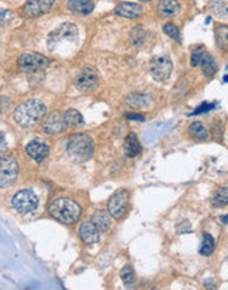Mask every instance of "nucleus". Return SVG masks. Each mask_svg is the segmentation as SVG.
<instances>
[{"instance_id":"nucleus-1","label":"nucleus","mask_w":228,"mask_h":290,"mask_svg":"<svg viewBox=\"0 0 228 290\" xmlns=\"http://www.w3.org/2000/svg\"><path fill=\"white\" fill-rule=\"evenodd\" d=\"M47 114V107L43 102L36 101H27L15 110L13 113V119L16 124L21 128H31L35 124H37L40 120L43 119Z\"/></svg>"},{"instance_id":"nucleus-2","label":"nucleus","mask_w":228,"mask_h":290,"mask_svg":"<svg viewBox=\"0 0 228 290\" xmlns=\"http://www.w3.org/2000/svg\"><path fill=\"white\" fill-rule=\"evenodd\" d=\"M48 211L55 219L65 225H73L82 215L81 206L69 198H57L52 201Z\"/></svg>"},{"instance_id":"nucleus-3","label":"nucleus","mask_w":228,"mask_h":290,"mask_svg":"<svg viewBox=\"0 0 228 290\" xmlns=\"http://www.w3.org/2000/svg\"><path fill=\"white\" fill-rule=\"evenodd\" d=\"M66 151L74 163H86L94 155V141L86 133H77L69 139Z\"/></svg>"},{"instance_id":"nucleus-4","label":"nucleus","mask_w":228,"mask_h":290,"mask_svg":"<svg viewBox=\"0 0 228 290\" xmlns=\"http://www.w3.org/2000/svg\"><path fill=\"white\" fill-rule=\"evenodd\" d=\"M11 205L16 213L29 214L39 207V197L32 190L23 189L12 197Z\"/></svg>"},{"instance_id":"nucleus-5","label":"nucleus","mask_w":228,"mask_h":290,"mask_svg":"<svg viewBox=\"0 0 228 290\" xmlns=\"http://www.w3.org/2000/svg\"><path fill=\"white\" fill-rule=\"evenodd\" d=\"M49 65V59L45 56L35 53V52H28L20 56L19 66L20 69L28 74L41 73L45 67Z\"/></svg>"},{"instance_id":"nucleus-6","label":"nucleus","mask_w":228,"mask_h":290,"mask_svg":"<svg viewBox=\"0 0 228 290\" xmlns=\"http://www.w3.org/2000/svg\"><path fill=\"white\" fill-rule=\"evenodd\" d=\"M128 201H129V194H128L127 190L120 189L115 191L109 199V203H107V209H109L111 217L115 218V219H121L125 211H127Z\"/></svg>"},{"instance_id":"nucleus-7","label":"nucleus","mask_w":228,"mask_h":290,"mask_svg":"<svg viewBox=\"0 0 228 290\" xmlns=\"http://www.w3.org/2000/svg\"><path fill=\"white\" fill-rule=\"evenodd\" d=\"M19 175V164L12 157H1L0 160V186L8 187Z\"/></svg>"},{"instance_id":"nucleus-8","label":"nucleus","mask_w":228,"mask_h":290,"mask_svg":"<svg viewBox=\"0 0 228 290\" xmlns=\"http://www.w3.org/2000/svg\"><path fill=\"white\" fill-rule=\"evenodd\" d=\"M171 71H173V63H171V58L167 56H160L152 61L151 75L156 81H167L171 77Z\"/></svg>"},{"instance_id":"nucleus-9","label":"nucleus","mask_w":228,"mask_h":290,"mask_svg":"<svg viewBox=\"0 0 228 290\" xmlns=\"http://www.w3.org/2000/svg\"><path fill=\"white\" fill-rule=\"evenodd\" d=\"M78 36V29L73 24H62L61 27L52 32L49 39H48V47L52 51H55V48L63 40L75 39Z\"/></svg>"},{"instance_id":"nucleus-10","label":"nucleus","mask_w":228,"mask_h":290,"mask_svg":"<svg viewBox=\"0 0 228 290\" xmlns=\"http://www.w3.org/2000/svg\"><path fill=\"white\" fill-rule=\"evenodd\" d=\"M98 83H99L98 71L94 67H85L79 70L75 78V85L82 91H93L94 89H97Z\"/></svg>"},{"instance_id":"nucleus-11","label":"nucleus","mask_w":228,"mask_h":290,"mask_svg":"<svg viewBox=\"0 0 228 290\" xmlns=\"http://www.w3.org/2000/svg\"><path fill=\"white\" fill-rule=\"evenodd\" d=\"M56 0H27L21 8V15L24 17H39L47 13L55 4Z\"/></svg>"},{"instance_id":"nucleus-12","label":"nucleus","mask_w":228,"mask_h":290,"mask_svg":"<svg viewBox=\"0 0 228 290\" xmlns=\"http://www.w3.org/2000/svg\"><path fill=\"white\" fill-rule=\"evenodd\" d=\"M66 128L65 119H63V115H61L59 113H52L47 116V119L44 121L43 129L47 135H58L61 133L63 129Z\"/></svg>"},{"instance_id":"nucleus-13","label":"nucleus","mask_w":228,"mask_h":290,"mask_svg":"<svg viewBox=\"0 0 228 290\" xmlns=\"http://www.w3.org/2000/svg\"><path fill=\"white\" fill-rule=\"evenodd\" d=\"M101 230L98 229L94 222H83L79 227V237L85 244L91 245V244L98 243L101 240Z\"/></svg>"},{"instance_id":"nucleus-14","label":"nucleus","mask_w":228,"mask_h":290,"mask_svg":"<svg viewBox=\"0 0 228 290\" xmlns=\"http://www.w3.org/2000/svg\"><path fill=\"white\" fill-rule=\"evenodd\" d=\"M25 152L31 159H33L37 163H41L49 155V147L41 140H33L29 144H27Z\"/></svg>"},{"instance_id":"nucleus-15","label":"nucleus","mask_w":228,"mask_h":290,"mask_svg":"<svg viewBox=\"0 0 228 290\" xmlns=\"http://www.w3.org/2000/svg\"><path fill=\"white\" fill-rule=\"evenodd\" d=\"M117 16L125 17V19H136L137 16L141 15L143 7L137 3H120L114 9Z\"/></svg>"},{"instance_id":"nucleus-16","label":"nucleus","mask_w":228,"mask_h":290,"mask_svg":"<svg viewBox=\"0 0 228 290\" xmlns=\"http://www.w3.org/2000/svg\"><path fill=\"white\" fill-rule=\"evenodd\" d=\"M67 7L74 15L77 16H86L90 15L94 11V4L93 0H70Z\"/></svg>"},{"instance_id":"nucleus-17","label":"nucleus","mask_w":228,"mask_h":290,"mask_svg":"<svg viewBox=\"0 0 228 290\" xmlns=\"http://www.w3.org/2000/svg\"><path fill=\"white\" fill-rule=\"evenodd\" d=\"M140 151H141V147H140L139 140L135 133H129L124 140V153L129 159H133L139 155Z\"/></svg>"},{"instance_id":"nucleus-18","label":"nucleus","mask_w":228,"mask_h":290,"mask_svg":"<svg viewBox=\"0 0 228 290\" xmlns=\"http://www.w3.org/2000/svg\"><path fill=\"white\" fill-rule=\"evenodd\" d=\"M209 9L211 15L218 19L228 17V0H210Z\"/></svg>"},{"instance_id":"nucleus-19","label":"nucleus","mask_w":228,"mask_h":290,"mask_svg":"<svg viewBox=\"0 0 228 290\" xmlns=\"http://www.w3.org/2000/svg\"><path fill=\"white\" fill-rule=\"evenodd\" d=\"M111 214L105 210H97L93 215V222L101 231H107L111 227Z\"/></svg>"},{"instance_id":"nucleus-20","label":"nucleus","mask_w":228,"mask_h":290,"mask_svg":"<svg viewBox=\"0 0 228 290\" xmlns=\"http://www.w3.org/2000/svg\"><path fill=\"white\" fill-rule=\"evenodd\" d=\"M157 11L164 16H173L179 11V4L177 0H161L157 4Z\"/></svg>"},{"instance_id":"nucleus-21","label":"nucleus","mask_w":228,"mask_h":290,"mask_svg":"<svg viewBox=\"0 0 228 290\" xmlns=\"http://www.w3.org/2000/svg\"><path fill=\"white\" fill-rule=\"evenodd\" d=\"M215 43L222 51H228V25H219L215 28Z\"/></svg>"},{"instance_id":"nucleus-22","label":"nucleus","mask_w":228,"mask_h":290,"mask_svg":"<svg viewBox=\"0 0 228 290\" xmlns=\"http://www.w3.org/2000/svg\"><path fill=\"white\" fill-rule=\"evenodd\" d=\"M189 135L195 140H206L209 137V132L202 121H193L189 127Z\"/></svg>"},{"instance_id":"nucleus-23","label":"nucleus","mask_w":228,"mask_h":290,"mask_svg":"<svg viewBox=\"0 0 228 290\" xmlns=\"http://www.w3.org/2000/svg\"><path fill=\"white\" fill-rule=\"evenodd\" d=\"M63 119H65L66 127L75 128L79 127L81 124H83V116H82V114L74 109L66 111L63 114Z\"/></svg>"},{"instance_id":"nucleus-24","label":"nucleus","mask_w":228,"mask_h":290,"mask_svg":"<svg viewBox=\"0 0 228 290\" xmlns=\"http://www.w3.org/2000/svg\"><path fill=\"white\" fill-rule=\"evenodd\" d=\"M199 65H201V69L202 71H203V74L207 75V77H211V75H214L215 71H217V62H215L213 56L209 55L207 52H206L203 58H202V61Z\"/></svg>"},{"instance_id":"nucleus-25","label":"nucleus","mask_w":228,"mask_h":290,"mask_svg":"<svg viewBox=\"0 0 228 290\" xmlns=\"http://www.w3.org/2000/svg\"><path fill=\"white\" fill-rule=\"evenodd\" d=\"M149 105V98L141 94H131L127 98V106L131 109H144Z\"/></svg>"},{"instance_id":"nucleus-26","label":"nucleus","mask_w":228,"mask_h":290,"mask_svg":"<svg viewBox=\"0 0 228 290\" xmlns=\"http://www.w3.org/2000/svg\"><path fill=\"white\" fill-rule=\"evenodd\" d=\"M211 203L214 207H218V209L226 207L228 205V187L218 189L211 198Z\"/></svg>"},{"instance_id":"nucleus-27","label":"nucleus","mask_w":228,"mask_h":290,"mask_svg":"<svg viewBox=\"0 0 228 290\" xmlns=\"http://www.w3.org/2000/svg\"><path fill=\"white\" fill-rule=\"evenodd\" d=\"M215 249V240L210 233H203V239H202V245L199 249V253L203 256H210Z\"/></svg>"},{"instance_id":"nucleus-28","label":"nucleus","mask_w":228,"mask_h":290,"mask_svg":"<svg viewBox=\"0 0 228 290\" xmlns=\"http://www.w3.org/2000/svg\"><path fill=\"white\" fill-rule=\"evenodd\" d=\"M120 277H121V281L124 283V285L128 288L133 287V284L136 281V275L133 268L131 265H125V267L120 271Z\"/></svg>"},{"instance_id":"nucleus-29","label":"nucleus","mask_w":228,"mask_h":290,"mask_svg":"<svg viewBox=\"0 0 228 290\" xmlns=\"http://www.w3.org/2000/svg\"><path fill=\"white\" fill-rule=\"evenodd\" d=\"M145 31L143 27H135L131 32V41L135 47H141L145 43Z\"/></svg>"},{"instance_id":"nucleus-30","label":"nucleus","mask_w":228,"mask_h":290,"mask_svg":"<svg viewBox=\"0 0 228 290\" xmlns=\"http://www.w3.org/2000/svg\"><path fill=\"white\" fill-rule=\"evenodd\" d=\"M206 53V49L205 47H202V45H198V47H195L193 49V53H191V59H190V62H191V66H198L199 63H201L202 58H203V56H205Z\"/></svg>"},{"instance_id":"nucleus-31","label":"nucleus","mask_w":228,"mask_h":290,"mask_svg":"<svg viewBox=\"0 0 228 290\" xmlns=\"http://www.w3.org/2000/svg\"><path fill=\"white\" fill-rule=\"evenodd\" d=\"M164 33L167 36H169L171 39L175 40L177 43H181V35H179V31H178V28L171 23H168L164 25Z\"/></svg>"},{"instance_id":"nucleus-32","label":"nucleus","mask_w":228,"mask_h":290,"mask_svg":"<svg viewBox=\"0 0 228 290\" xmlns=\"http://www.w3.org/2000/svg\"><path fill=\"white\" fill-rule=\"evenodd\" d=\"M214 109V105H207V103H205V105H202L201 107L198 110H195L194 111L193 115H197V114H202V113H206V111H210V110Z\"/></svg>"},{"instance_id":"nucleus-33","label":"nucleus","mask_w":228,"mask_h":290,"mask_svg":"<svg viewBox=\"0 0 228 290\" xmlns=\"http://www.w3.org/2000/svg\"><path fill=\"white\" fill-rule=\"evenodd\" d=\"M128 119H135V120H144V117L141 115H136V114H128Z\"/></svg>"},{"instance_id":"nucleus-34","label":"nucleus","mask_w":228,"mask_h":290,"mask_svg":"<svg viewBox=\"0 0 228 290\" xmlns=\"http://www.w3.org/2000/svg\"><path fill=\"white\" fill-rule=\"evenodd\" d=\"M5 149H7V143L4 140V133H1V152H4Z\"/></svg>"},{"instance_id":"nucleus-35","label":"nucleus","mask_w":228,"mask_h":290,"mask_svg":"<svg viewBox=\"0 0 228 290\" xmlns=\"http://www.w3.org/2000/svg\"><path fill=\"white\" fill-rule=\"evenodd\" d=\"M221 219L223 221V223H225V225H227V223H228V217H222Z\"/></svg>"},{"instance_id":"nucleus-36","label":"nucleus","mask_w":228,"mask_h":290,"mask_svg":"<svg viewBox=\"0 0 228 290\" xmlns=\"http://www.w3.org/2000/svg\"><path fill=\"white\" fill-rule=\"evenodd\" d=\"M143 1H152V0H143Z\"/></svg>"}]
</instances>
